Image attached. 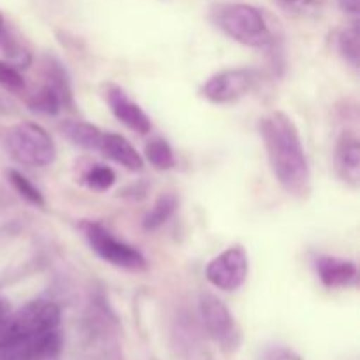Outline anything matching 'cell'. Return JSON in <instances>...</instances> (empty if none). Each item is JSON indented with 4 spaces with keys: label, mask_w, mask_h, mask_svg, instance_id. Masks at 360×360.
I'll use <instances>...</instances> for the list:
<instances>
[{
    "label": "cell",
    "mask_w": 360,
    "mask_h": 360,
    "mask_svg": "<svg viewBox=\"0 0 360 360\" xmlns=\"http://www.w3.org/2000/svg\"><path fill=\"white\" fill-rule=\"evenodd\" d=\"M7 179H9V183L13 185V188L16 190L27 202L34 204V206L37 207L44 206V197H42L41 190H39L27 176H23L20 171H16V169H9V171H7Z\"/></svg>",
    "instance_id": "cell-18"
},
{
    "label": "cell",
    "mask_w": 360,
    "mask_h": 360,
    "mask_svg": "<svg viewBox=\"0 0 360 360\" xmlns=\"http://www.w3.org/2000/svg\"><path fill=\"white\" fill-rule=\"evenodd\" d=\"M0 86L7 91H21L25 88V77L13 63L0 62Z\"/></svg>",
    "instance_id": "cell-20"
},
{
    "label": "cell",
    "mask_w": 360,
    "mask_h": 360,
    "mask_svg": "<svg viewBox=\"0 0 360 360\" xmlns=\"http://www.w3.org/2000/svg\"><path fill=\"white\" fill-rule=\"evenodd\" d=\"M144 155H146V160L157 171H171L176 165L174 151L169 146L167 141L162 139V137L150 139V143H146V148H144Z\"/></svg>",
    "instance_id": "cell-16"
},
{
    "label": "cell",
    "mask_w": 360,
    "mask_h": 360,
    "mask_svg": "<svg viewBox=\"0 0 360 360\" xmlns=\"http://www.w3.org/2000/svg\"><path fill=\"white\" fill-rule=\"evenodd\" d=\"M9 313H11V304L6 301V299L0 297V326H2L4 320L9 316Z\"/></svg>",
    "instance_id": "cell-23"
},
{
    "label": "cell",
    "mask_w": 360,
    "mask_h": 360,
    "mask_svg": "<svg viewBox=\"0 0 360 360\" xmlns=\"http://www.w3.org/2000/svg\"><path fill=\"white\" fill-rule=\"evenodd\" d=\"M105 101L111 108L112 115L116 116L118 122H122L132 132L139 136H148L151 130L150 116L144 112V109L139 104L132 101L125 91L116 84H108L105 86Z\"/></svg>",
    "instance_id": "cell-9"
},
{
    "label": "cell",
    "mask_w": 360,
    "mask_h": 360,
    "mask_svg": "<svg viewBox=\"0 0 360 360\" xmlns=\"http://www.w3.org/2000/svg\"><path fill=\"white\" fill-rule=\"evenodd\" d=\"M213 20L224 34L250 48H266L273 42L266 14L252 4H221L213 11Z\"/></svg>",
    "instance_id": "cell-2"
},
{
    "label": "cell",
    "mask_w": 360,
    "mask_h": 360,
    "mask_svg": "<svg viewBox=\"0 0 360 360\" xmlns=\"http://www.w3.org/2000/svg\"><path fill=\"white\" fill-rule=\"evenodd\" d=\"M341 11L348 14H359V0H338Z\"/></svg>",
    "instance_id": "cell-22"
},
{
    "label": "cell",
    "mask_w": 360,
    "mask_h": 360,
    "mask_svg": "<svg viewBox=\"0 0 360 360\" xmlns=\"http://www.w3.org/2000/svg\"><path fill=\"white\" fill-rule=\"evenodd\" d=\"M259 83V72L248 67L225 69L202 84V97L213 104H232L246 97Z\"/></svg>",
    "instance_id": "cell-6"
},
{
    "label": "cell",
    "mask_w": 360,
    "mask_h": 360,
    "mask_svg": "<svg viewBox=\"0 0 360 360\" xmlns=\"http://www.w3.org/2000/svg\"><path fill=\"white\" fill-rule=\"evenodd\" d=\"M316 274L327 288H347L357 281V266L338 257H319Z\"/></svg>",
    "instance_id": "cell-10"
},
{
    "label": "cell",
    "mask_w": 360,
    "mask_h": 360,
    "mask_svg": "<svg viewBox=\"0 0 360 360\" xmlns=\"http://www.w3.org/2000/svg\"><path fill=\"white\" fill-rule=\"evenodd\" d=\"M6 146L18 164L28 167H46L56 158L55 141L34 122H21L14 125L6 136Z\"/></svg>",
    "instance_id": "cell-3"
},
{
    "label": "cell",
    "mask_w": 360,
    "mask_h": 360,
    "mask_svg": "<svg viewBox=\"0 0 360 360\" xmlns=\"http://www.w3.org/2000/svg\"><path fill=\"white\" fill-rule=\"evenodd\" d=\"M336 171L350 185L360 179V144L354 136H345L336 148Z\"/></svg>",
    "instance_id": "cell-12"
},
{
    "label": "cell",
    "mask_w": 360,
    "mask_h": 360,
    "mask_svg": "<svg viewBox=\"0 0 360 360\" xmlns=\"http://www.w3.org/2000/svg\"><path fill=\"white\" fill-rule=\"evenodd\" d=\"M102 155L115 164L122 165V167L129 169V171H141L144 167V160L136 148L122 137L120 134L108 132L102 136L101 148H98Z\"/></svg>",
    "instance_id": "cell-11"
},
{
    "label": "cell",
    "mask_w": 360,
    "mask_h": 360,
    "mask_svg": "<svg viewBox=\"0 0 360 360\" xmlns=\"http://www.w3.org/2000/svg\"><path fill=\"white\" fill-rule=\"evenodd\" d=\"M4 32H6V30H4V16H2V14H0V37H2Z\"/></svg>",
    "instance_id": "cell-25"
},
{
    "label": "cell",
    "mask_w": 360,
    "mask_h": 360,
    "mask_svg": "<svg viewBox=\"0 0 360 360\" xmlns=\"http://www.w3.org/2000/svg\"><path fill=\"white\" fill-rule=\"evenodd\" d=\"M278 2L285 4V6H294V4H301L304 2V0H278Z\"/></svg>",
    "instance_id": "cell-24"
},
{
    "label": "cell",
    "mask_w": 360,
    "mask_h": 360,
    "mask_svg": "<svg viewBox=\"0 0 360 360\" xmlns=\"http://www.w3.org/2000/svg\"><path fill=\"white\" fill-rule=\"evenodd\" d=\"M260 136L269 165L281 188L302 199L311 192V171L294 120L283 111H273L260 122Z\"/></svg>",
    "instance_id": "cell-1"
},
{
    "label": "cell",
    "mask_w": 360,
    "mask_h": 360,
    "mask_svg": "<svg viewBox=\"0 0 360 360\" xmlns=\"http://www.w3.org/2000/svg\"><path fill=\"white\" fill-rule=\"evenodd\" d=\"M83 181L88 188L95 190V192H105L116 183V174L108 165H94L84 172Z\"/></svg>",
    "instance_id": "cell-19"
},
{
    "label": "cell",
    "mask_w": 360,
    "mask_h": 360,
    "mask_svg": "<svg viewBox=\"0 0 360 360\" xmlns=\"http://www.w3.org/2000/svg\"><path fill=\"white\" fill-rule=\"evenodd\" d=\"M42 86L62 102L63 109L72 105V88H70L69 74H67L65 67L51 56L44 63V84Z\"/></svg>",
    "instance_id": "cell-13"
},
{
    "label": "cell",
    "mask_w": 360,
    "mask_h": 360,
    "mask_svg": "<svg viewBox=\"0 0 360 360\" xmlns=\"http://www.w3.org/2000/svg\"><path fill=\"white\" fill-rule=\"evenodd\" d=\"M176 207H178V199H176L174 193H162L157 199V202L153 204L148 214L143 220V229L144 231H157L160 229L169 218L174 214Z\"/></svg>",
    "instance_id": "cell-15"
},
{
    "label": "cell",
    "mask_w": 360,
    "mask_h": 360,
    "mask_svg": "<svg viewBox=\"0 0 360 360\" xmlns=\"http://www.w3.org/2000/svg\"><path fill=\"white\" fill-rule=\"evenodd\" d=\"M338 51L343 56L345 62L350 63L352 67L357 69L360 58V34L357 25L343 28L338 35Z\"/></svg>",
    "instance_id": "cell-17"
},
{
    "label": "cell",
    "mask_w": 360,
    "mask_h": 360,
    "mask_svg": "<svg viewBox=\"0 0 360 360\" xmlns=\"http://www.w3.org/2000/svg\"><path fill=\"white\" fill-rule=\"evenodd\" d=\"M81 231H83L84 238H86L90 248L101 257L104 262L111 264V266L118 267V269L132 271H144L148 267L146 259L143 257V253L137 248L130 246L129 243L122 241V239L115 238L111 232L105 227H102L101 224H95V221H84L81 225Z\"/></svg>",
    "instance_id": "cell-5"
},
{
    "label": "cell",
    "mask_w": 360,
    "mask_h": 360,
    "mask_svg": "<svg viewBox=\"0 0 360 360\" xmlns=\"http://www.w3.org/2000/svg\"><path fill=\"white\" fill-rule=\"evenodd\" d=\"M63 136L83 150L98 151L104 132L88 122H65L60 129Z\"/></svg>",
    "instance_id": "cell-14"
},
{
    "label": "cell",
    "mask_w": 360,
    "mask_h": 360,
    "mask_svg": "<svg viewBox=\"0 0 360 360\" xmlns=\"http://www.w3.org/2000/svg\"><path fill=\"white\" fill-rule=\"evenodd\" d=\"M262 360H302V359L299 357L292 348L274 345V347H269L264 350Z\"/></svg>",
    "instance_id": "cell-21"
},
{
    "label": "cell",
    "mask_w": 360,
    "mask_h": 360,
    "mask_svg": "<svg viewBox=\"0 0 360 360\" xmlns=\"http://www.w3.org/2000/svg\"><path fill=\"white\" fill-rule=\"evenodd\" d=\"M199 306L204 326L210 336L217 341L218 347L224 348L225 352L238 350L241 345V330L225 302L220 301L217 295L204 292L200 295Z\"/></svg>",
    "instance_id": "cell-7"
},
{
    "label": "cell",
    "mask_w": 360,
    "mask_h": 360,
    "mask_svg": "<svg viewBox=\"0 0 360 360\" xmlns=\"http://www.w3.org/2000/svg\"><path fill=\"white\" fill-rule=\"evenodd\" d=\"M62 348L60 327L28 334L0 333V360H58Z\"/></svg>",
    "instance_id": "cell-4"
},
{
    "label": "cell",
    "mask_w": 360,
    "mask_h": 360,
    "mask_svg": "<svg viewBox=\"0 0 360 360\" xmlns=\"http://www.w3.org/2000/svg\"><path fill=\"white\" fill-rule=\"evenodd\" d=\"M206 278L218 290L234 292L248 278V255L243 246L234 245L214 257L206 267Z\"/></svg>",
    "instance_id": "cell-8"
}]
</instances>
